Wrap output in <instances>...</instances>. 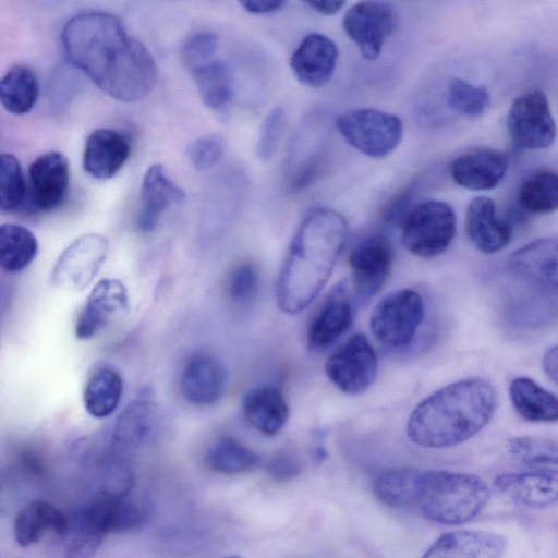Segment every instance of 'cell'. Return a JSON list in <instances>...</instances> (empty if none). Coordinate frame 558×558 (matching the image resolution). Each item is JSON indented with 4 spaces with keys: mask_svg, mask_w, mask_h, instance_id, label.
<instances>
[{
    "mask_svg": "<svg viewBox=\"0 0 558 558\" xmlns=\"http://www.w3.org/2000/svg\"><path fill=\"white\" fill-rule=\"evenodd\" d=\"M61 43L69 62L119 101L143 99L158 81L148 49L110 13L89 11L73 16L62 29Z\"/></svg>",
    "mask_w": 558,
    "mask_h": 558,
    "instance_id": "6da1fadb",
    "label": "cell"
},
{
    "mask_svg": "<svg viewBox=\"0 0 558 558\" xmlns=\"http://www.w3.org/2000/svg\"><path fill=\"white\" fill-rule=\"evenodd\" d=\"M348 238L347 219L330 208L310 211L291 241L278 284L277 303L290 315L306 308L328 281Z\"/></svg>",
    "mask_w": 558,
    "mask_h": 558,
    "instance_id": "7a4b0ae2",
    "label": "cell"
},
{
    "mask_svg": "<svg viewBox=\"0 0 558 558\" xmlns=\"http://www.w3.org/2000/svg\"><path fill=\"white\" fill-rule=\"evenodd\" d=\"M496 407V390L488 380L473 377L451 383L416 405L408 420V438L424 448L457 446L481 432Z\"/></svg>",
    "mask_w": 558,
    "mask_h": 558,
    "instance_id": "3957f363",
    "label": "cell"
},
{
    "mask_svg": "<svg viewBox=\"0 0 558 558\" xmlns=\"http://www.w3.org/2000/svg\"><path fill=\"white\" fill-rule=\"evenodd\" d=\"M477 475L444 470L422 471L415 504L430 521L460 524L474 519L489 499Z\"/></svg>",
    "mask_w": 558,
    "mask_h": 558,
    "instance_id": "277c9868",
    "label": "cell"
},
{
    "mask_svg": "<svg viewBox=\"0 0 558 558\" xmlns=\"http://www.w3.org/2000/svg\"><path fill=\"white\" fill-rule=\"evenodd\" d=\"M456 231L457 216L451 206L442 201L427 199L405 216L402 243L411 254L432 258L446 251Z\"/></svg>",
    "mask_w": 558,
    "mask_h": 558,
    "instance_id": "5b68a950",
    "label": "cell"
},
{
    "mask_svg": "<svg viewBox=\"0 0 558 558\" xmlns=\"http://www.w3.org/2000/svg\"><path fill=\"white\" fill-rule=\"evenodd\" d=\"M336 126L343 138L356 150L371 158H383L400 144L402 121L393 113L362 108L337 117Z\"/></svg>",
    "mask_w": 558,
    "mask_h": 558,
    "instance_id": "8992f818",
    "label": "cell"
},
{
    "mask_svg": "<svg viewBox=\"0 0 558 558\" xmlns=\"http://www.w3.org/2000/svg\"><path fill=\"white\" fill-rule=\"evenodd\" d=\"M424 312V301L417 291L396 290L374 306L369 318L371 331L387 347H404L414 338Z\"/></svg>",
    "mask_w": 558,
    "mask_h": 558,
    "instance_id": "52a82bcc",
    "label": "cell"
},
{
    "mask_svg": "<svg viewBox=\"0 0 558 558\" xmlns=\"http://www.w3.org/2000/svg\"><path fill=\"white\" fill-rule=\"evenodd\" d=\"M399 16L395 8L383 0H362L344 14L342 26L365 60H376L385 41L396 32Z\"/></svg>",
    "mask_w": 558,
    "mask_h": 558,
    "instance_id": "ba28073f",
    "label": "cell"
},
{
    "mask_svg": "<svg viewBox=\"0 0 558 558\" xmlns=\"http://www.w3.org/2000/svg\"><path fill=\"white\" fill-rule=\"evenodd\" d=\"M377 355L363 333H354L339 345L327 359L326 375L342 392L360 395L376 378Z\"/></svg>",
    "mask_w": 558,
    "mask_h": 558,
    "instance_id": "9c48e42d",
    "label": "cell"
},
{
    "mask_svg": "<svg viewBox=\"0 0 558 558\" xmlns=\"http://www.w3.org/2000/svg\"><path fill=\"white\" fill-rule=\"evenodd\" d=\"M507 126L513 143L525 149H544L556 138V122L541 90L517 97L508 112Z\"/></svg>",
    "mask_w": 558,
    "mask_h": 558,
    "instance_id": "30bf717a",
    "label": "cell"
},
{
    "mask_svg": "<svg viewBox=\"0 0 558 558\" xmlns=\"http://www.w3.org/2000/svg\"><path fill=\"white\" fill-rule=\"evenodd\" d=\"M109 243L99 233H86L70 243L58 257L51 274L56 287L82 291L104 265Z\"/></svg>",
    "mask_w": 558,
    "mask_h": 558,
    "instance_id": "8fae6325",
    "label": "cell"
},
{
    "mask_svg": "<svg viewBox=\"0 0 558 558\" xmlns=\"http://www.w3.org/2000/svg\"><path fill=\"white\" fill-rule=\"evenodd\" d=\"M393 257V245L381 233L369 234L353 245L349 265L354 291L360 300H371L381 290L391 272Z\"/></svg>",
    "mask_w": 558,
    "mask_h": 558,
    "instance_id": "7c38bea8",
    "label": "cell"
},
{
    "mask_svg": "<svg viewBox=\"0 0 558 558\" xmlns=\"http://www.w3.org/2000/svg\"><path fill=\"white\" fill-rule=\"evenodd\" d=\"M557 256L556 239H538L513 252L509 268L517 279L536 292L556 293Z\"/></svg>",
    "mask_w": 558,
    "mask_h": 558,
    "instance_id": "4fadbf2b",
    "label": "cell"
},
{
    "mask_svg": "<svg viewBox=\"0 0 558 558\" xmlns=\"http://www.w3.org/2000/svg\"><path fill=\"white\" fill-rule=\"evenodd\" d=\"M354 310L345 281L336 284L314 314L307 330L311 350L323 351L333 344L351 326Z\"/></svg>",
    "mask_w": 558,
    "mask_h": 558,
    "instance_id": "5bb4252c",
    "label": "cell"
},
{
    "mask_svg": "<svg viewBox=\"0 0 558 558\" xmlns=\"http://www.w3.org/2000/svg\"><path fill=\"white\" fill-rule=\"evenodd\" d=\"M31 202L40 211L57 208L64 199L70 184V166L60 151L38 156L28 168Z\"/></svg>",
    "mask_w": 558,
    "mask_h": 558,
    "instance_id": "9a60e30c",
    "label": "cell"
},
{
    "mask_svg": "<svg viewBox=\"0 0 558 558\" xmlns=\"http://www.w3.org/2000/svg\"><path fill=\"white\" fill-rule=\"evenodd\" d=\"M339 58L337 45L320 33L306 35L290 58V68L300 83L319 88L332 77Z\"/></svg>",
    "mask_w": 558,
    "mask_h": 558,
    "instance_id": "2e32d148",
    "label": "cell"
},
{
    "mask_svg": "<svg viewBox=\"0 0 558 558\" xmlns=\"http://www.w3.org/2000/svg\"><path fill=\"white\" fill-rule=\"evenodd\" d=\"M129 308L128 289L113 278L100 280L89 293L77 318L75 333L86 340L97 335L118 314Z\"/></svg>",
    "mask_w": 558,
    "mask_h": 558,
    "instance_id": "e0dca14e",
    "label": "cell"
},
{
    "mask_svg": "<svg viewBox=\"0 0 558 558\" xmlns=\"http://www.w3.org/2000/svg\"><path fill=\"white\" fill-rule=\"evenodd\" d=\"M131 154L128 138L121 132L100 128L89 133L83 151V168L97 180L113 178Z\"/></svg>",
    "mask_w": 558,
    "mask_h": 558,
    "instance_id": "ac0fdd59",
    "label": "cell"
},
{
    "mask_svg": "<svg viewBox=\"0 0 558 558\" xmlns=\"http://www.w3.org/2000/svg\"><path fill=\"white\" fill-rule=\"evenodd\" d=\"M227 374L219 360L206 353H197L185 364L180 389L184 399L198 407L210 405L223 395Z\"/></svg>",
    "mask_w": 558,
    "mask_h": 558,
    "instance_id": "d6986e66",
    "label": "cell"
},
{
    "mask_svg": "<svg viewBox=\"0 0 558 558\" xmlns=\"http://www.w3.org/2000/svg\"><path fill=\"white\" fill-rule=\"evenodd\" d=\"M185 198L184 191L173 182L160 163L151 165L145 172L141 186V206L136 225L144 233L151 232L162 213L172 204Z\"/></svg>",
    "mask_w": 558,
    "mask_h": 558,
    "instance_id": "ffe728a7",
    "label": "cell"
},
{
    "mask_svg": "<svg viewBox=\"0 0 558 558\" xmlns=\"http://www.w3.org/2000/svg\"><path fill=\"white\" fill-rule=\"evenodd\" d=\"M504 535L478 531L460 530L440 535L423 554V557L498 558L507 550Z\"/></svg>",
    "mask_w": 558,
    "mask_h": 558,
    "instance_id": "44dd1931",
    "label": "cell"
},
{
    "mask_svg": "<svg viewBox=\"0 0 558 558\" xmlns=\"http://www.w3.org/2000/svg\"><path fill=\"white\" fill-rule=\"evenodd\" d=\"M465 231L472 244L484 254H494L508 245L512 229L496 214L494 201L487 196L473 198L465 213Z\"/></svg>",
    "mask_w": 558,
    "mask_h": 558,
    "instance_id": "7402d4cb",
    "label": "cell"
},
{
    "mask_svg": "<svg viewBox=\"0 0 558 558\" xmlns=\"http://www.w3.org/2000/svg\"><path fill=\"white\" fill-rule=\"evenodd\" d=\"M507 168L508 160L502 153L481 148L456 158L450 171L458 185L472 191H486L502 181Z\"/></svg>",
    "mask_w": 558,
    "mask_h": 558,
    "instance_id": "603a6c76",
    "label": "cell"
},
{
    "mask_svg": "<svg viewBox=\"0 0 558 558\" xmlns=\"http://www.w3.org/2000/svg\"><path fill=\"white\" fill-rule=\"evenodd\" d=\"M495 486L513 501L531 508L548 507L555 504L558 497L556 473H502L496 477Z\"/></svg>",
    "mask_w": 558,
    "mask_h": 558,
    "instance_id": "cb8c5ba5",
    "label": "cell"
},
{
    "mask_svg": "<svg viewBox=\"0 0 558 558\" xmlns=\"http://www.w3.org/2000/svg\"><path fill=\"white\" fill-rule=\"evenodd\" d=\"M87 519L104 535L137 527L144 519L143 509L124 494L101 493L83 509Z\"/></svg>",
    "mask_w": 558,
    "mask_h": 558,
    "instance_id": "d4e9b609",
    "label": "cell"
},
{
    "mask_svg": "<svg viewBox=\"0 0 558 558\" xmlns=\"http://www.w3.org/2000/svg\"><path fill=\"white\" fill-rule=\"evenodd\" d=\"M244 416L265 436L277 435L289 420V407L282 391L276 386L251 390L243 400Z\"/></svg>",
    "mask_w": 558,
    "mask_h": 558,
    "instance_id": "484cf974",
    "label": "cell"
},
{
    "mask_svg": "<svg viewBox=\"0 0 558 558\" xmlns=\"http://www.w3.org/2000/svg\"><path fill=\"white\" fill-rule=\"evenodd\" d=\"M68 527V518L49 502L36 500L24 506L17 513L13 533L23 547L40 542L48 533L61 536Z\"/></svg>",
    "mask_w": 558,
    "mask_h": 558,
    "instance_id": "4316f807",
    "label": "cell"
},
{
    "mask_svg": "<svg viewBox=\"0 0 558 558\" xmlns=\"http://www.w3.org/2000/svg\"><path fill=\"white\" fill-rule=\"evenodd\" d=\"M511 403L515 411L531 422H556L557 397L529 377L514 378L509 387Z\"/></svg>",
    "mask_w": 558,
    "mask_h": 558,
    "instance_id": "83f0119b",
    "label": "cell"
},
{
    "mask_svg": "<svg viewBox=\"0 0 558 558\" xmlns=\"http://www.w3.org/2000/svg\"><path fill=\"white\" fill-rule=\"evenodd\" d=\"M38 81L35 72L25 65H14L0 78V102L15 116L29 112L38 98Z\"/></svg>",
    "mask_w": 558,
    "mask_h": 558,
    "instance_id": "f1b7e54d",
    "label": "cell"
},
{
    "mask_svg": "<svg viewBox=\"0 0 558 558\" xmlns=\"http://www.w3.org/2000/svg\"><path fill=\"white\" fill-rule=\"evenodd\" d=\"M421 474L422 470L413 466L386 470L374 481V495L383 504L393 508L414 505Z\"/></svg>",
    "mask_w": 558,
    "mask_h": 558,
    "instance_id": "f546056e",
    "label": "cell"
},
{
    "mask_svg": "<svg viewBox=\"0 0 558 558\" xmlns=\"http://www.w3.org/2000/svg\"><path fill=\"white\" fill-rule=\"evenodd\" d=\"M192 76L203 104L213 110L223 108L233 96V78L221 61L209 60L192 68Z\"/></svg>",
    "mask_w": 558,
    "mask_h": 558,
    "instance_id": "4dcf8cb0",
    "label": "cell"
},
{
    "mask_svg": "<svg viewBox=\"0 0 558 558\" xmlns=\"http://www.w3.org/2000/svg\"><path fill=\"white\" fill-rule=\"evenodd\" d=\"M38 242L27 228L15 223L0 225V269L19 272L36 257Z\"/></svg>",
    "mask_w": 558,
    "mask_h": 558,
    "instance_id": "1f68e13d",
    "label": "cell"
},
{
    "mask_svg": "<svg viewBox=\"0 0 558 558\" xmlns=\"http://www.w3.org/2000/svg\"><path fill=\"white\" fill-rule=\"evenodd\" d=\"M122 392L120 374L111 368H101L90 376L85 386V409L96 418L107 417L117 409Z\"/></svg>",
    "mask_w": 558,
    "mask_h": 558,
    "instance_id": "d6a6232c",
    "label": "cell"
},
{
    "mask_svg": "<svg viewBox=\"0 0 558 558\" xmlns=\"http://www.w3.org/2000/svg\"><path fill=\"white\" fill-rule=\"evenodd\" d=\"M508 451L512 459L532 471L556 473L558 462L557 441L544 436H519L509 440Z\"/></svg>",
    "mask_w": 558,
    "mask_h": 558,
    "instance_id": "836d02e7",
    "label": "cell"
},
{
    "mask_svg": "<svg viewBox=\"0 0 558 558\" xmlns=\"http://www.w3.org/2000/svg\"><path fill=\"white\" fill-rule=\"evenodd\" d=\"M258 461L257 454L232 437H222L207 451V466L220 474L235 475L251 471Z\"/></svg>",
    "mask_w": 558,
    "mask_h": 558,
    "instance_id": "e575fe53",
    "label": "cell"
},
{
    "mask_svg": "<svg viewBox=\"0 0 558 558\" xmlns=\"http://www.w3.org/2000/svg\"><path fill=\"white\" fill-rule=\"evenodd\" d=\"M155 410L146 397L133 400L119 416L114 438L123 446H136L145 441L153 430Z\"/></svg>",
    "mask_w": 558,
    "mask_h": 558,
    "instance_id": "d590c367",
    "label": "cell"
},
{
    "mask_svg": "<svg viewBox=\"0 0 558 558\" xmlns=\"http://www.w3.org/2000/svg\"><path fill=\"white\" fill-rule=\"evenodd\" d=\"M519 201L530 213H554L558 206L557 173L553 170H542L526 178L520 186Z\"/></svg>",
    "mask_w": 558,
    "mask_h": 558,
    "instance_id": "8d00e7d4",
    "label": "cell"
},
{
    "mask_svg": "<svg viewBox=\"0 0 558 558\" xmlns=\"http://www.w3.org/2000/svg\"><path fill=\"white\" fill-rule=\"evenodd\" d=\"M446 100L448 107L459 114L477 118L487 110L490 97L484 86L456 77L448 85Z\"/></svg>",
    "mask_w": 558,
    "mask_h": 558,
    "instance_id": "74e56055",
    "label": "cell"
},
{
    "mask_svg": "<svg viewBox=\"0 0 558 558\" xmlns=\"http://www.w3.org/2000/svg\"><path fill=\"white\" fill-rule=\"evenodd\" d=\"M27 195V185L19 159L11 154H0V213L19 208Z\"/></svg>",
    "mask_w": 558,
    "mask_h": 558,
    "instance_id": "f35d334b",
    "label": "cell"
},
{
    "mask_svg": "<svg viewBox=\"0 0 558 558\" xmlns=\"http://www.w3.org/2000/svg\"><path fill=\"white\" fill-rule=\"evenodd\" d=\"M258 284L256 266L251 262H241L230 270L226 280V292L232 302L244 304L254 299Z\"/></svg>",
    "mask_w": 558,
    "mask_h": 558,
    "instance_id": "ab89813d",
    "label": "cell"
},
{
    "mask_svg": "<svg viewBox=\"0 0 558 558\" xmlns=\"http://www.w3.org/2000/svg\"><path fill=\"white\" fill-rule=\"evenodd\" d=\"M286 124L284 110L272 108L264 118L258 130L256 153L259 159L269 160L277 151Z\"/></svg>",
    "mask_w": 558,
    "mask_h": 558,
    "instance_id": "60d3db41",
    "label": "cell"
},
{
    "mask_svg": "<svg viewBox=\"0 0 558 558\" xmlns=\"http://www.w3.org/2000/svg\"><path fill=\"white\" fill-rule=\"evenodd\" d=\"M218 46V38L211 32H196L184 41L181 56L190 68H194L210 60Z\"/></svg>",
    "mask_w": 558,
    "mask_h": 558,
    "instance_id": "b9f144b4",
    "label": "cell"
},
{
    "mask_svg": "<svg viewBox=\"0 0 558 558\" xmlns=\"http://www.w3.org/2000/svg\"><path fill=\"white\" fill-rule=\"evenodd\" d=\"M223 143L217 135H206L187 146V157L195 169L207 171L221 158Z\"/></svg>",
    "mask_w": 558,
    "mask_h": 558,
    "instance_id": "7bdbcfd3",
    "label": "cell"
},
{
    "mask_svg": "<svg viewBox=\"0 0 558 558\" xmlns=\"http://www.w3.org/2000/svg\"><path fill=\"white\" fill-rule=\"evenodd\" d=\"M269 472L275 478L287 480L293 477L299 472V466L292 458L280 456L270 462Z\"/></svg>",
    "mask_w": 558,
    "mask_h": 558,
    "instance_id": "ee69618b",
    "label": "cell"
},
{
    "mask_svg": "<svg viewBox=\"0 0 558 558\" xmlns=\"http://www.w3.org/2000/svg\"><path fill=\"white\" fill-rule=\"evenodd\" d=\"M284 0H239L240 4L247 12L253 14H265L278 10Z\"/></svg>",
    "mask_w": 558,
    "mask_h": 558,
    "instance_id": "f6af8a7d",
    "label": "cell"
},
{
    "mask_svg": "<svg viewBox=\"0 0 558 558\" xmlns=\"http://www.w3.org/2000/svg\"><path fill=\"white\" fill-rule=\"evenodd\" d=\"M313 10L325 14L333 15L339 12L345 3V0H303Z\"/></svg>",
    "mask_w": 558,
    "mask_h": 558,
    "instance_id": "bcb514c9",
    "label": "cell"
},
{
    "mask_svg": "<svg viewBox=\"0 0 558 558\" xmlns=\"http://www.w3.org/2000/svg\"><path fill=\"white\" fill-rule=\"evenodd\" d=\"M543 368L554 384L557 383L558 350L557 345L548 348L543 356Z\"/></svg>",
    "mask_w": 558,
    "mask_h": 558,
    "instance_id": "7dc6e473",
    "label": "cell"
},
{
    "mask_svg": "<svg viewBox=\"0 0 558 558\" xmlns=\"http://www.w3.org/2000/svg\"><path fill=\"white\" fill-rule=\"evenodd\" d=\"M3 294L0 293V318H1V315H2V312H3Z\"/></svg>",
    "mask_w": 558,
    "mask_h": 558,
    "instance_id": "c3c4849f",
    "label": "cell"
}]
</instances>
